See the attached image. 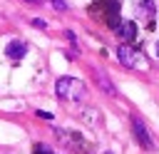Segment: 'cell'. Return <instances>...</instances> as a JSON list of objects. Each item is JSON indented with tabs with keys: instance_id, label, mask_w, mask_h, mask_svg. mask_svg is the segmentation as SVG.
<instances>
[{
	"instance_id": "obj_1",
	"label": "cell",
	"mask_w": 159,
	"mask_h": 154,
	"mask_svg": "<svg viewBox=\"0 0 159 154\" xmlns=\"http://www.w3.org/2000/svg\"><path fill=\"white\" fill-rule=\"evenodd\" d=\"M55 94H57L60 99H67V102H80V99H84L87 89H84V84H82L80 79H75V77H57V82H55Z\"/></svg>"
},
{
	"instance_id": "obj_2",
	"label": "cell",
	"mask_w": 159,
	"mask_h": 154,
	"mask_svg": "<svg viewBox=\"0 0 159 154\" xmlns=\"http://www.w3.org/2000/svg\"><path fill=\"white\" fill-rule=\"evenodd\" d=\"M117 60H119L124 67H129V70L144 65V57H142L134 47H129V45H119V47H117Z\"/></svg>"
},
{
	"instance_id": "obj_3",
	"label": "cell",
	"mask_w": 159,
	"mask_h": 154,
	"mask_svg": "<svg viewBox=\"0 0 159 154\" xmlns=\"http://www.w3.org/2000/svg\"><path fill=\"white\" fill-rule=\"evenodd\" d=\"M132 134H134V139L139 142V147H144L147 152L154 149V139H152V134L147 132V127H144V122H142L139 117H132Z\"/></svg>"
},
{
	"instance_id": "obj_4",
	"label": "cell",
	"mask_w": 159,
	"mask_h": 154,
	"mask_svg": "<svg viewBox=\"0 0 159 154\" xmlns=\"http://www.w3.org/2000/svg\"><path fill=\"white\" fill-rule=\"evenodd\" d=\"M5 55H7L10 60H20V57H25V55H27V42H22V40H12V42H7Z\"/></svg>"
},
{
	"instance_id": "obj_5",
	"label": "cell",
	"mask_w": 159,
	"mask_h": 154,
	"mask_svg": "<svg viewBox=\"0 0 159 154\" xmlns=\"http://www.w3.org/2000/svg\"><path fill=\"white\" fill-rule=\"evenodd\" d=\"M114 32H117L124 42H132V40L137 37V25H134L132 20H124V22H119V27H117Z\"/></svg>"
},
{
	"instance_id": "obj_6",
	"label": "cell",
	"mask_w": 159,
	"mask_h": 154,
	"mask_svg": "<svg viewBox=\"0 0 159 154\" xmlns=\"http://www.w3.org/2000/svg\"><path fill=\"white\" fill-rule=\"evenodd\" d=\"M94 79H97V84H99L109 97H114V94H117V89H114V84H112V79L107 77V72H104V70H94Z\"/></svg>"
},
{
	"instance_id": "obj_7",
	"label": "cell",
	"mask_w": 159,
	"mask_h": 154,
	"mask_svg": "<svg viewBox=\"0 0 159 154\" xmlns=\"http://www.w3.org/2000/svg\"><path fill=\"white\" fill-rule=\"evenodd\" d=\"M55 134H57V139H62V144H67L70 149H80V144H82V139L75 137V134H70L67 129H55Z\"/></svg>"
},
{
	"instance_id": "obj_8",
	"label": "cell",
	"mask_w": 159,
	"mask_h": 154,
	"mask_svg": "<svg viewBox=\"0 0 159 154\" xmlns=\"http://www.w3.org/2000/svg\"><path fill=\"white\" fill-rule=\"evenodd\" d=\"M47 2H50L55 10H60V12H65V10H67V2H65V0H47Z\"/></svg>"
},
{
	"instance_id": "obj_9",
	"label": "cell",
	"mask_w": 159,
	"mask_h": 154,
	"mask_svg": "<svg viewBox=\"0 0 159 154\" xmlns=\"http://www.w3.org/2000/svg\"><path fill=\"white\" fill-rule=\"evenodd\" d=\"M32 25H35V27H40V30H45V27H47V22H45L42 17H32Z\"/></svg>"
},
{
	"instance_id": "obj_10",
	"label": "cell",
	"mask_w": 159,
	"mask_h": 154,
	"mask_svg": "<svg viewBox=\"0 0 159 154\" xmlns=\"http://www.w3.org/2000/svg\"><path fill=\"white\" fill-rule=\"evenodd\" d=\"M35 154H52V152H50L47 147H37V152H35Z\"/></svg>"
},
{
	"instance_id": "obj_11",
	"label": "cell",
	"mask_w": 159,
	"mask_h": 154,
	"mask_svg": "<svg viewBox=\"0 0 159 154\" xmlns=\"http://www.w3.org/2000/svg\"><path fill=\"white\" fill-rule=\"evenodd\" d=\"M22 2H30V5H37L40 0H22Z\"/></svg>"
},
{
	"instance_id": "obj_12",
	"label": "cell",
	"mask_w": 159,
	"mask_h": 154,
	"mask_svg": "<svg viewBox=\"0 0 159 154\" xmlns=\"http://www.w3.org/2000/svg\"><path fill=\"white\" fill-rule=\"evenodd\" d=\"M157 57H159V42H157Z\"/></svg>"
}]
</instances>
